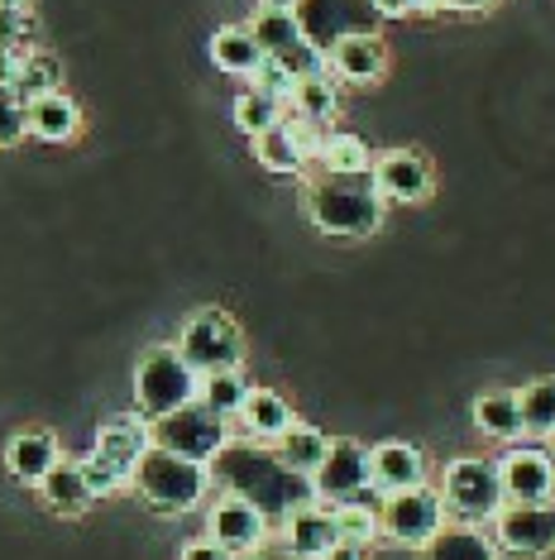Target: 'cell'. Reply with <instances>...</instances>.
<instances>
[{
    "label": "cell",
    "instance_id": "9c48e42d",
    "mask_svg": "<svg viewBox=\"0 0 555 560\" xmlns=\"http://www.w3.org/2000/svg\"><path fill=\"white\" fill-rule=\"evenodd\" d=\"M488 527L503 560H536L555 551V503H503Z\"/></svg>",
    "mask_w": 555,
    "mask_h": 560
},
{
    "label": "cell",
    "instance_id": "ac0fdd59",
    "mask_svg": "<svg viewBox=\"0 0 555 560\" xmlns=\"http://www.w3.org/2000/svg\"><path fill=\"white\" fill-rule=\"evenodd\" d=\"M335 517H331V503H302L283 517V551H293L302 560H317L335 546Z\"/></svg>",
    "mask_w": 555,
    "mask_h": 560
},
{
    "label": "cell",
    "instance_id": "6da1fadb",
    "mask_svg": "<svg viewBox=\"0 0 555 560\" xmlns=\"http://www.w3.org/2000/svg\"><path fill=\"white\" fill-rule=\"evenodd\" d=\"M211 469V483H221V493H239L245 503H255L269 522H283L293 508L311 503V479L283 469V460L273 455V445H259V441H245V436H231L221 445V455L206 465Z\"/></svg>",
    "mask_w": 555,
    "mask_h": 560
},
{
    "label": "cell",
    "instance_id": "f35d334b",
    "mask_svg": "<svg viewBox=\"0 0 555 560\" xmlns=\"http://www.w3.org/2000/svg\"><path fill=\"white\" fill-rule=\"evenodd\" d=\"M182 560H235L225 546H216L211 537H197V541H187L182 546Z\"/></svg>",
    "mask_w": 555,
    "mask_h": 560
},
{
    "label": "cell",
    "instance_id": "5b68a950",
    "mask_svg": "<svg viewBox=\"0 0 555 560\" xmlns=\"http://www.w3.org/2000/svg\"><path fill=\"white\" fill-rule=\"evenodd\" d=\"M149 436H154V445H163V451L182 455V460L211 465L221 455V445L231 441V422L192 398V402L173 407V412H163V417H149Z\"/></svg>",
    "mask_w": 555,
    "mask_h": 560
},
{
    "label": "cell",
    "instance_id": "b9f144b4",
    "mask_svg": "<svg viewBox=\"0 0 555 560\" xmlns=\"http://www.w3.org/2000/svg\"><path fill=\"white\" fill-rule=\"evenodd\" d=\"M317 560H364V551H359V546H345V541H335L331 551H326V556H317Z\"/></svg>",
    "mask_w": 555,
    "mask_h": 560
},
{
    "label": "cell",
    "instance_id": "7bdbcfd3",
    "mask_svg": "<svg viewBox=\"0 0 555 560\" xmlns=\"http://www.w3.org/2000/svg\"><path fill=\"white\" fill-rule=\"evenodd\" d=\"M255 560H302V556L283 551V546H269V551H255Z\"/></svg>",
    "mask_w": 555,
    "mask_h": 560
},
{
    "label": "cell",
    "instance_id": "60d3db41",
    "mask_svg": "<svg viewBox=\"0 0 555 560\" xmlns=\"http://www.w3.org/2000/svg\"><path fill=\"white\" fill-rule=\"evenodd\" d=\"M446 10H460V15H484V10H494L498 0H440Z\"/></svg>",
    "mask_w": 555,
    "mask_h": 560
},
{
    "label": "cell",
    "instance_id": "9a60e30c",
    "mask_svg": "<svg viewBox=\"0 0 555 560\" xmlns=\"http://www.w3.org/2000/svg\"><path fill=\"white\" fill-rule=\"evenodd\" d=\"M326 72L345 86H374L388 78V44L383 34H345L326 48Z\"/></svg>",
    "mask_w": 555,
    "mask_h": 560
},
{
    "label": "cell",
    "instance_id": "8fae6325",
    "mask_svg": "<svg viewBox=\"0 0 555 560\" xmlns=\"http://www.w3.org/2000/svg\"><path fill=\"white\" fill-rule=\"evenodd\" d=\"M297 24L302 39L321 54L345 34H378V15L369 0H297Z\"/></svg>",
    "mask_w": 555,
    "mask_h": 560
},
{
    "label": "cell",
    "instance_id": "7402d4cb",
    "mask_svg": "<svg viewBox=\"0 0 555 560\" xmlns=\"http://www.w3.org/2000/svg\"><path fill=\"white\" fill-rule=\"evenodd\" d=\"M416 560H503V556L484 527H474V522H446V527L416 551Z\"/></svg>",
    "mask_w": 555,
    "mask_h": 560
},
{
    "label": "cell",
    "instance_id": "ba28073f",
    "mask_svg": "<svg viewBox=\"0 0 555 560\" xmlns=\"http://www.w3.org/2000/svg\"><path fill=\"white\" fill-rule=\"evenodd\" d=\"M446 522H450V513L432 483H416L408 493L378 499V537L393 546H408V551H422Z\"/></svg>",
    "mask_w": 555,
    "mask_h": 560
},
{
    "label": "cell",
    "instance_id": "f546056e",
    "mask_svg": "<svg viewBox=\"0 0 555 560\" xmlns=\"http://www.w3.org/2000/svg\"><path fill=\"white\" fill-rule=\"evenodd\" d=\"M48 92H62V62L54 54H44V48H29V54L20 58V68H15L10 96L29 106V101H39Z\"/></svg>",
    "mask_w": 555,
    "mask_h": 560
},
{
    "label": "cell",
    "instance_id": "484cf974",
    "mask_svg": "<svg viewBox=\"0 0 555 560\" xmlns=\"http://www.w3.org/2000/svg\"><path fill=\"white\" fill-rule=\"evenodd\" d=\"M211 62H216L225 78H249L263 62V48L255 44V34L245 24H225V30L211 34Z\"/></svg>",
    "mask_w": 555,
    "mask_h": 560
},
{
    "label": "cell",
    "instance_id": "f6af8a7d",
    "mask_svg": "<svg viewBox=\"0 0 555 560\" xmlns=\"http://www.w3.org/2000/svg\"><path fill=\"white\" fill-rule=\"evenodd\" d=\"M0 10H29V0H0Z\"/></svg>",
    "mask_w": 555,
    "mask_h": 560
},
{
    "label": "cell",
    "instance_id": "836d02e7",
    "mask_svg": "<svg viewBox=\"0 0 555 560\" xmlns=\"http://www.w3.org/2000/svg\"><path fill=\"white\" fill-rule=\"evenodd\" d=\"M231 120H235V130L239 135H263V130H273L278 120H283V106H278L273 96H263L255 92V86H245V92L235 96V106H231Z\"/></svg>",
    "mask_w": 555,
    "mask_h": 560
},
{
    "label": "cell",
    "instance_id": "5bb4252c",
    "mask_svg": "<svg viewBox=\"0 0 555 560\" xmlns=\"http://www.w3.org/2000/svg\"><path fill=\"white\" fill-rule=\"evenodd\" d=\"M206 537L225 546L235 560L255 556V551H263V541H269V517H263L255 503L239 499V493H221L206 513Z\"/></svg>",
    "mask_w": 555,
    "mask_h": 560
},
{
    "label": "cell",
    "instance_id": "74e56055",
    "mask_svg": "<svg viewBox=\"0 0 555 560\" xmlns=\"http://www.w3.org/2000/svg\"><path fill=\"white\" fill-rule=\"evenodd\" d=\"M24 135H29V125H24V101H15L10 92H0V149L20 144Z\"/></svg>",
    "mask_w": 555,
    "mask_h": 560
},
{
    "label": "cell",
    "instance_id": "4dcf8cb0",
    "mask_svg": "<svg viewBox=\"0 0 555 560\" xmlns=\"http://www.w3.org/2000/svg\"><path fill=\"white\" fill-rule=\"evenodd\" d=\"M331 517H335V537L345 546H359L369 551L378 541V503L364 493V499H345V503H331Z\"/></svg>",
    "mask_w": 555,
    "mask_h": 560
},
{
    "label": "cell",
    "instance_id": "d590c367",
    "mask_svg": "<svg viewBox=\"0 0 555 560\" xmlns=\"http://www.w3.org/2000/svg\"><path fill=\"white\" fill-rule=\"evenodd\" d=\"M78 469H82L86 489H92V499H110V493H120L125 483H130V479H125V475H120V469L110 465V460H101L96 451L86 455V460H78Z\"/></svg>",
    "mask_w": 555,
    "mask_h": 560
},
{
    "label": "cell",
    "instance_id": "8d00e7d4",
    "mask_svg": "<svg viewBox=\"0 0 555 560\" xmlns=\"http://www.w3.org/2000/svg\"><path fill=\"white\" fill-rule=\"evenodd\" d=\"M0 48H10V54H29L34 44V20L29 10H0Z\"/></svg>",
    "mask_w": 555,
    "mask_h": 560
},
{
    "label": "cell",
    "instance_id": "1f68e13d",
    "mask_svg": "<svg viewBox=\"0 0 555 560\" xmlns=\"http://www.w3.org/2000/svg\"><path fill=\"white\" fill-rule=\"evenodd\" d=\"M517 407H522V427L532 441L555 436V374L532 378L527 388H517Z\"/></svg>",
    "mask_w": 555,
    "mask_h": 560
},
{
    "label": "cell",
    "instance_id": "2e32d148",
    "mask_svg": "<svg viewBox=\"0 0 555 560\" xmlns=\"http://www.w3.org/2000/svg\"><path fill=\"white\" fill-rule=\"evenodd\" d=\"M426 483V455L412 441H378L369 445V493L388 499V493H408Z\"/></svg>",
    "mask_w": 555,
    "mask_h": 560
},
{
    "label": "cell",
    "instance_id": "52a82bcc",
    "mask_svg": "<svg viewBox=\"0 0 555 560\" xmlns=\"http://www.w3.org/2000/svg\"><path fill=\"white\" fill-rule=\"evenodd\" d=\"M178 354L197 374H206V369H239L245 364V330H239L231 312L201 307L178 330Z\"/></svg>",
    "mask_w": 555,
    "mask_h": 560
},
{
    "label": "cell",
    "instance_id": "83f0119b",
    "mask_svg": "<svg viewBox=\"0 0 555 560\" xmlns=\"http://www.w3.org/2000/svg\"><path fill=\"white\" fill-rule=\"evenodd\" d=\"M287 116H302L311 125H331L340 116V82L331 72H317V78H297L293 101H287Z\"/></svg>",
    "mask_w": 555,
    "mask_h": 560
},
{
    "label": "cell",
    "instance_id": "d4e9b609",
    "mask_svg": "<svg viewBox=\"0 0 555 560\" xmlns=\"http://www.w3.org/2000/svg\"><path fill=\"white\" fill-rule=\"evenodd\" d=\"M249 34H255V44L263 48V58H287L302 39V24H297V10H273V5H259L255 15L245 24Z\"/></svg>",
    "mask_w": 555,
    "mask_h": 560
},
{
    "label": "cell",
    "instance_id": "3957f363",
    "mask_svg": "<svg viewBox=\"0 0 555 560\" xmlns=\"http://www.w3.org/2000/svg\"><path fill=\"white\" fill-rule=\"evenodd\" d=\"M130 489H134L149 508H154V513L182 517V513H192V508L206 499L211 469L197 465V460H182V455L163 451V445H149L144 460H139L134 475H130Z\"/></svg>",
    "mask_w": 555,
    "mask_h": 560
},
{
    "label": "cell",
    "instance_id": "e0dca14e",
    "mask_svg": "<svg viewBox=\"0 0 555 560\" xmlns=\"http://www.w3.org/2000/svg\"><path fill=\"white\" fill-rule=\"evenodd\" d=\"M149 445H154V436H149V417L144 412H120V417H110V422L96 431V455L116 465L125 479L134 475V465L144 460Z\"/></svg>",
    "mask_w": 555,
    "mask_h": 560
},
{
    "label": "cell",
    "instance_id": "f1b7e54d",
    "mask_svg": "<svg viewBox=\"0 0 555 560\" xmlns=\"http://www.w3.org/2000/svg\"><path fill=\"white\" fill-rule=\"evenodd\" d=\"M326 445H331V436H321L317 427L293 422V427L283 431V436L273 441V455L283 460V469H293V475L311 479V475H317V465L326 460Z\"/></svg>",
    "mask_w": 555,
    "mask_h": 560
},
{
    "label": "cell",
    "instance_id": "30bf717a",
    "mask_svg": "<svg viewBox=\"0 0 555 560\" xmlns=\"http://www.w3.org/2000/svg\"><path fill=\"white\" fill-rule=\"evenodd\" d=\"M494 465L508 503H555V451H546V445L517 441Z\"/></svg>",
    "mask_w": 555,
    "mask_h": 560
},
{
    "label": "cell",
    "instance_id": "603a6c76",
    "mask_svg": "<svg viewBox=\"0 0 555 560\" xmlns=\"http://www.w3.org/2000/svg\"><path fill=\"white\" fill-rule=\"evenodd\" d=\"M474 427L484 431L488 441H527V427H522V407H517V393L512 388H488L474 398Z\"/></svg>",
    "mask_w": 555,
    "mask_h": 560
},
{
    "label": "cell",
    "instance_id": "d6a6232c",
    "mask_svg": "<svg viewBox=\"0 0 555 560\" xmlns=\"http://www.w3.org/2000/svg\"><path fill=\"white\" fill-rule=\"evenodd\" d=\"M369 163H374V149L364 144L359 135L326 130L321 149H317V168L321 173H369Z\"/></svg>",
    "mask_w": 555,
    "mask_h": 560
},
{
    "label": "cell",
    "instance_id": "cb8c5ba5",
    "mask_svg": "<svg viewBox=\"0 0 555 560\" xmlns=\"http://www.w3.org/2000/svg\"><path fill=\"white\" fill-rule=\"evenodd\" d=\"M34 489H39L48 513H58V517H78V513H86V508L96 503L92 489H86V479H82V469H78V460H58L39 483H34Z\"/></svg>",
    "mask_w": 555,
    "mask_h": 560
},
{
    "label": "cell",
    "instance_id": "277c9868",
    "mask_svg": "<svg viewBox=\"0 0 555 560\" xmlns=\"http://www.w3.org/2000/svg\"><path fill=\"white\" fill-rule=\"evenodd\" d=\"M436 493H440V503H446L450 522H474V527L494 522V513L508 503L503 499V483H498V465L488 460V455H460V460H450Z\"/></svg>",
    "mask_w": 555,
    "mask_h": 560
},
{
    "label": "cell",
    "instance_id": "ffe728a7",
    "mask_svg": "<svg viewBox=\"0 0 555 560\" xmlns=\"http://www.w3.org/2000/svg\"><path fill=\"white\" fill-rule=\"evenodd\" d=\"M24 125H29V135L44 139V144H68V139H78V130H82V106L68 92H48L24 106Z\"/></svg>",
    "mask_w": 555,
    "mask_h": 560
},
{
    "label": "cell",
    "instance_id": "e575fe53",
    "mask_svg": "<svg viewBox=\"0 0 555 560\" xmlns=\"http://www.w3.org/2000/svg\"><path fill=\"white\" fill-rule=\"evenodd\" d=\"M245 82L255 86V92L273 96V101H278V106H283V110H287V101H293V86H297V78H293V72H287V68H283V62H278V58H263L259 68H255V72H249V78H245Z\"/></svg>",
    "mask_w": 555,
    "mask_h": 560
},
{
    "label": "cell",
    "instance_id": "7a4b0ae2",
    "mask_svg": "<svg viewBox=\"0 0 555 560\" xmlns=\"http://www.w3.org/2000/svg\"><path fill=\"white\" fill-rule=\"evenodd\" d=\"M383 207L369 173H317L302 187V211L321 235L364 240L383 225Z\"/></svg>",
    "mask_w": 555,
    "mask_h": 560
},
{
    "label": "cell",
    "instance_id": "d6986e66",
    "mask_svg": "<svg viewBox=\"0 0 555 560\" xmlns=\"http://www.w3.org/2000/svg\"><path fill=\"white\" fill-rule=\"evenodd\" d=\"M293 422H297L293 402H287L283 393H273V388H249L245 407L235 412L239 436H245V441H259V445H273Z\"/></svg>",
    "mask_w": 555,
    "mask_h": 560
},
{
    "label": "cell",
    "instance_id": "4fadbf2b",
    "mask_svg": "<svg viewBox=\"0 0 555 560\" xmlns=\"http://www.w3.org/2000/svg\"><path fill=\"white\" fill-rule=\"evenodd\" d=\"M311 493H317V503L364 499L369 493V445H359V441L326 445V460L311 475Z\"/></svg>",
    "mask_w": 555,
    "mask_h": 560
},
{
    "label": "cell",
    "instance_id": "ee69618b",
    "mask_svg": "<svg viewBox=\"0 0 555 560\" xmlns=\"http://www.w3.org/2000/svg\"><path fill=\"white\" fill-rule=\"evenodd\" d=\"M259 5H273V10H297V0H259Z\"/></svg>",
    "mask_w": 555,
    "mask_h": 560
},
{
    "label": "cell",
    "instance_id": "4316f807",
    "mask_svg": "<svg viewBox=\"0 0 555 560\" xmlns=\"http://www.w3.org/2000/svg\"><path fill=\"white\" fill-rule=\"evenodd\" d=\"M249 388L255 384L245 378V369H206V374L197 378V402L211 407V412L225 417V422H235V412L245 407Z\"/></svg>",
    "mask_w": 555,
    "mask_h": 560
},
{
    "label": "cell",
    "instance_id": "bcb514c9",
    "mask_svg": "<svg viewBox=\"0 0 555 560\" xmlns=\"http://www.w3.org/2000/svg\"><path fill=\"white\" fill-rule=\"evenodd\" d=\"M551 441H555V436H551Z\"/></svg>",
    "mask_w": 555,
    "mask_h": 560
},
{
    "label": "cell",
    "instance_id": "7c38bea8",
    "mask_svg": "<svg viewBox=\"0 0 555 560\" xmlns=\"http://www.w3.org/2000/svg\"><path fill=\"white\" fill-rule=\"evenodd\" d=\"M369 177H374L378 197L393 201V207H416L436 187V168L416 149H383V154H374Z\"/></svg>",
    "mask_w": 555,
    "mask_h": 560
},
{
    "label": "cell",
    "instance_id": "8992f818",
    "mask_svg": "<svg viewBox=\"0 0 555 560\" xmlns=\"http://www.w3.org/2000/svg\"><path fill=\"white\" fill-rule=\"evenodd\" d=\"M197 369L182 360L178 346H154L139 354L134 364V402L144 417H163L173 407L197 398Z\"/></svg>",
    "mask_w": 555,
    "mask_h": 560
},
{
    "label": "cell",
    "instance_id": "ab89813d",
    "mask_svg": "<svg viewBox=\"0 0 555 560\" xmlns=\"http://www.w3.org/2000/svg\"><path fill=\"white\" fill-rule=\"evenodd\" d=\"M369 5H374L378 20H408V15H416V0H369Z\"/></svg>",
    "mask_w": 555,
    "mask_h": 560
},
{
    "label": "cell",
    "instance_id": "44dd1931",
    "mask_svg": "<svg viewBox=\"0 0 555 560\" xmlns=\"http://www.w3.org/2000/svg\"><path fill=\"white\" fill-rule=\"evenodd\" d=\"M58 460H62V451H58L54 431L34 427V431H20V436L5 441V469H10V479H20V483H39Z\"/></svg>",
    "mask_w": 555,
    "mask_h": 560
}]
</instances>
